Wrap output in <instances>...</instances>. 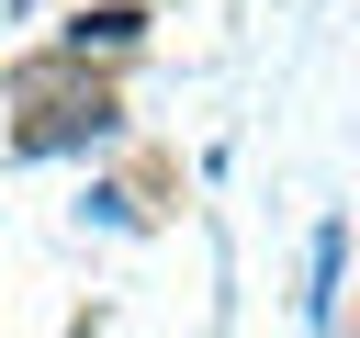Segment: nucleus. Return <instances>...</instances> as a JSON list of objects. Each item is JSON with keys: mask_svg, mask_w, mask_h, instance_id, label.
<instances>
[{"mask_svg": "<svg viewBox=\"0 0 360 338\" xmlns=\"http://www.w3.org/2000/svg\"><path fill=\"white\" fill-rule=\"evenodd\" d=\"M11 90L34 101V113L11 124V158H68V146H112V135H124V101H112L101 79H79L68 56H34Z\"/></svg>", "mask_w": 360, "mask_h": 338, "instance_id": "nucleus-1", "label": "nucleus"}, {"mask_svg": "<svg viewBox=\"0 0 360 338\" xmlns=\"http://www.w3.org/2000/svg\"><path fill=\"white\" fill-rule=\"evenodd\" d=\"M135 45H146V11H135V0H79V11L56 23V56H68V68H90V56H135Z\"/></svg>", "mask_w": 360, "mask_h": 338, "instance_id": "nucleus-2", "label": "nucleus"}, {"mask_svg": "<svg viewBox=\"0 0 360 338\" xmlns=\"http://www.w3.org/2000/svg\"><path fill=\"white\" fill-rule=\"evenodd\" d=\"M338 259H349V237L326 225V237H315V315H338Z\"/></svg>", "mask_w": 360, "mask_h": 338, "instance_id": "nucleus-3", "label": "nucleus"}, {"mask_svg": "<svg viewBox=\"0 0 360 338\" xmlns=\"http://www.w3.org/2000/svg\"><path fill=\"white\" fill-rule=\"evenodd\" d=\"M79 214H101V225H135V192H124V180H101V192H79Z\"/></svg>", "mask_w": 360, "mask_h": 338, "instance_id": "nucleus-4", "label": "nucleus"}]
</instances>
